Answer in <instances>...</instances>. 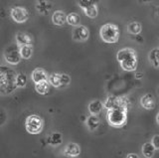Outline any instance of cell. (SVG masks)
Returning <instances> with one entry per match:
<instances>
[{
	"mask_svg": "<svg viewBox=\"0 0 159 158\" xmlns=\"http://www.w3.org/2000/svg\"><path fill=\"white\" fill-rule=\"evenodd\" d=\"M17 74L7 66H0V96H8L17 88Z\"/></svg>",
	"mask_w": 159,
	"mask_h": 158,
	"instance_id": "obj_1",
	"label": "cell"
},
{
	"mask_svg": "<svg viewBox=\"0 0 159 158\" xmlns=\"http://www.w3.org/2000/svg\"><path fill=\"white\" fill-rule=\"evenodd\" d=\"M117 62L125 72H134L137 69V54L132 48H123L116 54Z\"/></svg>",
	"mask_w": 159,
	"mask_h": 158,
	"instance_id": "obj_2",
	"label": "cell"
},
{
	"mask_svg": "<svg viewBox=\"0 0 159 158\" xmlns=\"http://www.w3.org/2000/svg\"><path fill=\"white\" fill-rule=\"evenodd\" d=\"M127 108L114 107L107 112V120L109 125L120 128L125 125L127 121Z\"/></svg>",
	"mask_w": 159,
	"mask_h": 158,
	"instance_id": "obj_3",
	"label": "cell"
},
{
	"mask_svg": "<svg viewBox=\"0 0 159 158\" xmlns=\"http://www.w3.org/2000/svg\"><path fill=\"white\" fill-rule=\"evenodd\" d=\"M99 37L104 43L113 44L116 43L119 39L118 26L112 23L103 24L99 30Z\"/></svg>",
	"mask_w": 159,
	"mask_h": 158,
	"instance_id": "obj_4",
	"label": "cell"
},
{
	"mask_svg": "<svg viewBox=\"0 0 159 158\" xmlns=\"http://www.w3.org/2000/svg\"><path fill=\"white\" fill-rule=\"evenodd\" d=\"M44 122L43 120L37 115H31L27 116L26 120H25V128L28 133L33 135H36L41 133L43 130Z\"/></svg>",
	"mask_w": 159,
	"mask_h": 158,
	"instance_id": "obj_5",
	"label": "cell"
},
{
	"mask_svg": "<svg viewBox=\"0 0 159 158\" xmlns=\"http://www.w3.org/2000/svg\"><path fill=\"white\" fill-rule=\"evenodd\" d=\"M4 59L10 65H18L21 61V53H20V46L17 44H10L4 51Z\"/></svg>",
	"mask_w": 159,
	"mask_h": 158,
	"instance_id": "obj_6",
	"label": "cell"
},
{
	"mask_svg": "<svg viewBox=\"0 0 159 158\" xmlns=\"http://www.w3.org/2000/svg\"><path fill=\"white\" fill-rule=\"evenodd\" d=\"M10 15H11L13 21H15L16 23H24L28 20L29 12L23 6H15L11 9Z\"/></svg>",
	"mask_w": 159,
	"mask_h": 158,
	"instance_id": "obj_7",
	"label": "cell"
},
{
	"mask_svg": "<svg viewBox=\"0 0 159 158\" xmlns=\"http://www.w3.org/2000/svg\"><path fill=\"white\" fill-rule=\"evenodd\" d=\"M72 37L75 41L77 42H84L87 41L89 37V29L84 25H78L73 29Z\"/></svg>",
	"mask_w": 159,
	"mask_h": 158,
	"instance_id": "obj_8",
	"label": "cell"
},
{
	"mask_svg": "<svg viewBox=\"0 0 159 158\" xmlns=\"http://www.w3.org/2000/svg\"><path fill=\"white\" fill-rule=\"evenodd\" d=\"M80 153H81V148L75 142L68 143L66 147L64 148V154L67 157H71V158L78 157L80 155Z\"/></svg>",
	"mask_w": 159,
	"mask_h": 158,
	"instance_id": "obj_9",
	"label": "cell"
},
{
	"mask_svg": "<svg viewBox=\"0 0 159 158\" xmlns=\"http://www.w3.org/2000/svg\"><path fill=\"white\" fill-rule=\"evenodd\" d=\"M140 105L143 108H145L147 111L153 110L155 107V98L151 95V93H145L140 98Z\"/></svg>",
	"mask_w": 159,
	"mask_h": 158,
	"instance_id": "obj_10",
	"label": "cell"
},
{
	"mask_svg": "<svg viewBox=\"0 0 159 158\" xmlns=\"http://www.w3.org/2000/svg\"><path fill=\"white\" fill-rule=\"evenodd\" d=\"M31 77H32V81L35 84L48 81V79H49L47 72L42 68H36V69H35V70L32 72V76Z\"/></svg>",
	"mask_w": 159,
	"mask_h": 158,
	"instance_id": "obj_11",
	"label": "cell"
},
{
	"mask_svg": "<svg viewBox=\"0 0 159 158\" xmlns=\"http://www.w3.org/2000/svg\"><path fill=\"white\" fill-rule=\"evenodd\" d=\"M16 44L18 46H25V45H32L33 39L31 35H29L26 32H18L16 34Z\"/></svg>",
	"mask_w": 159,
	"mask_h": 158,
	"instance_id": "obj_12",
	"label": "cell"
},
{
	"mask_svg": "<svg viewBox=\"0 0 159 158\" xmlns=\"http://www.w3.org/2000/svg\"><path fill=\"white\" fill-rule=\"evenodd\" d=\"M52 22L57 26H63L67 22V15L64 11L57 10L53 13Z\"/></svg>",
	"mask_w": 159,
	"mask_h": 158,
	"instance_id": "obj_13",
	"label": "cell"
},
{
	"mask_svg": "<svg viewBox=\"0 0 159 158\" xmlns=\"http://www.w3.org/2000/svg\"><path fill=\"white\" fill-rule=\"evenodd\" d=\"M102 108H103V103L99 100L92 101L89 105V111L91 115H99V113L102 112Z\"/></svg>",
	"mask_w": 159,
	"mask_h": 158,
	"instance_id": "obj_14",
	"label": "cell"
},
{
	"mask_svg": "<svg viewBox=\"0 0 159 158\" xmlns=\"http://www.w3.org/2000/svg\"><path fill=\"white\" fill-rule=\"evenodd\" d=\"M48 81L50 85L55 88H63V81H62V74L53 73L49 76Z\"/></svg>",
	"mask_w": 159,
	"mask_h": 158,
	"instance_id": "obj_15",
	"label": "cell"
},
{
	"mask_svg": "<svg viewBox=\"0 0 159 158\" xmlns=\"http://www.w3.org/2000/svg\"><path fill=\"white\" fill-rule=\"evenodd\" d=\"M99 118L98 117V115H91L86 120V124L89 128V131H94L97 129V128L99 126Z\"/></svg>",
	"mask_w": 159,
	"mask_h": 158,
	"instance_id": "obj_16",
	"label": "cell"
},
{
	"mask_svg": "<svg viewBox=\"0 0 159 158\" xmlns=\"http://www.w3.org/2000/svg\"><path fill=\"white\" fill-rule=\"evenodd\" d=\"M47 141H48L49 144L51 146H53V147L59 146L63 141L62 134L60 132H53V133H51V134L49 135Z\"/></svg>",
	"mask_w": 159,
	"mask_h": 158,
	"instance_id": "obj_17",
	"label": "cell"
},
{
	"mask_svg": "<svg viewBox=\"0 0 159 158\" xmlns=\"http://www.w3.org/2000/svg\"><path fill=\"white\" fill-rule=\"evenodd\" d=\"M142 154L145 158H152L155 154V147L153 146L151 142H145L142 145Z\"/></svg>",
	"mask_w": 159,
	"mask_h": 158,
	"instance_id": "obj_18",
	"label": "cell"
},
{
	"mask_svg": "<svg viewBox=\"0 0 159 158\" xmlns=\"http://www.w3.org/2000/svg\"><path fill=\"white\" fill-rule=\"evenodd\" d=\"M35 90L39 95H47L50 91V83L49 81H45L41 83L35 84Z\"/></svg>",
	"mask_w": 159,
	"mask_h": 158,
	"instance_id": "obj_19",
	"label": "cell"
},
{
	"mask_svg": "<svg viewBox=\"0 0 159 158\" xmlns=\"http://www.w3.org/2000/svg\"><path fill=\"white\" fill-rule=\"evenodd\" d=\"M149 61L155 68H159V47L154 48L149 53Z\"/></svg>",
	"mask_w": 159,
	"mask_h": 158,
	"instance_id": "obj_20",
	"label": "cell"
},
{
	"mask_svg": "<svg viewBox=\"0 0 159 158\" xmlns=\"http://www.w3.org/2000/svg\"><path fill=\"white\" fill-rule=\"evenodd\" d=\"M67 23L74 27H76L80 25V23H81V17H80V15L76 12L69 13L67 15Z\"/></svg>",
	"mask_w": 159,
	"mask_h": 158,
	"instance_id": "obj_21",
	"label": "cell"
},
{
	"mask_svg": "<svg viewBox=\"0 0 159 158\" xmlns=\"http://www.w3.org/2000/svg\"><path fill=\"white\" fill-rule=\"evenodd\" d=\"M141 25H140V23H138V22H130L127 25V32L129 34H132V35H138V34H140L141 32Z\"/></svg>",
	"mask_w": 159,
	"mask_h": 158,
	"instance_id": "obj_22",
	"label": "cell"
},
{
	"mask_svg": "<svg viewBox=\"0 0 159 158\" xmlns=\"http://www.w3.org/2000/svg\"><path fill=\"white\" fill-rule=\"evenodd\" d=\"M20 53H21L22 59L28 60L33 55V46L32 45H25L20 47Z\"/></svg>",
	"mask_w": 159,
	"mask_h": 158,
	"instance_id": "obj_23",
	"label": "cell"
},
{
	"mask_svg": "<svg viewBox=\"0 0 159 158\" xmlns=\"http://www.w3.org/2000/svg\"><path fill=\"white\" fill-rule=\"evenodd\" d=\"M83 10L89 18L93 19V18H96L98 14V7L96 5V3H93V4H92V5L88 6L87 8L83 9Z\"/></svg>",
	"mask_w": 159,
	"mask_h": 158,
	"instance_id": "obj_24",
	"label": "cell"
},
{
	"mask_svg": "<svg viewBox=\"0 0 159 158\" xmlns=\"http://www.w3.org/2000/svg\"><path fill=\"white\" fill-rule=\"evenodd\" d=\"M27 85V76L24 73L17 74L16 77V87L17 88H25Z\"/></svg>",
	"mask_w": 159,
	"mask_h": 158,
	"instance_id": "obj_25",
	"label": "cell"
},
{
	"mask_svg": "<svg viewBox=\"0 0 159 158\" xmlns=\"http://www.w3.org/2000/svg\"><path fill=\"white\" fill-rule=\"evenodd\" d=\"M93 3H94L93 0H79V2H78L79 6L83 9L87 8L88 6L92 5V4H93Z\"/></svg>",
	"mask_w": 159,
	"mask_h": 158,
	"instance_id": "obj_26",
	"label": "cell"
},
{
	"mask_svg": "<svg viewBox=\"0 0 159 158\" xmlns=\"http://www.w3.org/2000/svg\"><path fill=\"white\" fill-rule=\"evenodd\" d=\"M6 120H7L6 112H5L2 108H0V126H2L4 123L6 122Z\"/></svg>",
	"mask_w": 159,
	"mask_h": 158,
	"instance_id": "obj_27",
	"label": "cell"
},
{
	"mask_svg": "<svg viewBox=\"0 0 159 158\" xmlns=\"http://www.w3.org/2000/svg\"><path fill=\"white\" fill-rule=\"evenodd\" d=\"M62 81H63V88L67 87L71 83V77L67 74H62Z\"/></svg>",
	"mask_w": 159,
	"mask_h": 158,
	"instance_id": "obj_28",
	"label": "cell"
},
{
	"mask_svg": "<svg viewBox=\"0 0 159 158\" xmlns=\"http://www.w3.org/2000/svg\"><path fill=\"white\" fill-rule=\"evenodd\" d=\"M151 143L153 144V146L155 147V149H159V134H156L152 137L151 139Z\"/></svg>",
	"mask_w": 159,
	"mask_h": 158,
	"instance_id": "obj_29",
	"label": "cell"
},
{
	"mask_svg": "<svg viewBox=\"0 0 159 158\" xmlns=\"http://www.w3.org/2000/svg\"><path fill=\"white\" fill-rule=\"evenodd\" d=\"M126 158H140L137 154H135V153H129V154L126 155Z\"/></svg>",
	"mask_w": 159,
	"mask_h": 158,
	"instance_id": "obj_30",
	"label": "cell"
},
{
	"mask_svg": "<svg viewBox=\"0 0 159 158\" xmlns=\"http://www.w3.org/2000/svg\"><path fill=\"white\" fill-rule=\"evenodd\" d=\"M156 120H157V123H158V124H159V113H158V115H157V116H156Z\"/></svg>",
	"mask_w": 159,
	"mask_h": 158,
	"instance_id": "obj_31",
	"label": "cell"
},
{
	"mask_svg": "<svg viewBox=\"0 0 159 158\" xmlns=\"http://www.w3.org/2000/svg\"><path fill=\"white\" fill-rule=\"evenodd\" d=\"M156 13H157V15L159 17V7H157V9H156Z\"/></svg>",
	"mask_w": 159,
	"mask_h": 158,
	"instance_id": "obj_32",
	"label": "cell"
},
{
	"mask_svg": "<svg viewBox=\"0 0 159 158\" xmlns=\"http://www.w3.org/2000/svg\"><path fill=\"white\" fill-rule=\"evenodd\" d=\"M75 158H77V157H75Z\"/></svg>",
	"mask_w": 159,
	"mask_h": 158,
	"instance_id": "obj_33",
	"label": "cell"
}]
</instances>
